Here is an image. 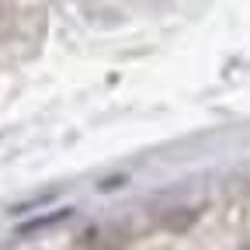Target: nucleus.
I'll return each mask as SVG.
<instances>
[{"instance_id": "nucleus-1", "label": "nucleus", "mask_w": 250, "mask_h": 250, "mask_svg": "<svg viewBox=\"0 0 250 250\" xmlns=\"http://www.w3.org/2000/svg\"><path fill=\"white\" fill-rule=\"evenodd\" d=\"M240 250H250V243H247V247H240Z\"/></svg>"}]
</instances>
